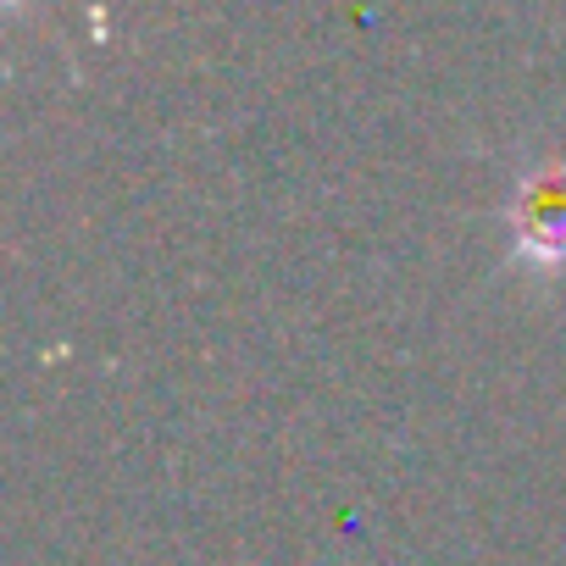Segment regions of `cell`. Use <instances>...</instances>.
I'll return each mask as SVG.
<instances>
[{
    "mask_svg": "<svg viewBox=\"0 0 566 566\" xmlns=\"http://www.w3.org/2000/svg\"><path fill=\"white\" fill-rule=\"evenodd\" d=\"M511 255L533 272H566V161H538L516 178L511 206Z\"/></svg>",
    "mask_w": 566,
    "mask_h": 566,
    "instance_id": "1",
    "label": "cell"
}]
</instances>
